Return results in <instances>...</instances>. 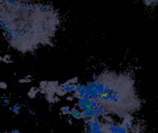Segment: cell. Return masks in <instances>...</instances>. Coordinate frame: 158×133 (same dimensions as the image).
<instances>
[{
	"label": "cell",
	"mask_w": 158,
	"mask_h": 133,
	"mask_svg": "<svg viewBox=\"0 0 158 133\" xmlns=\"http://www.w3.org/2000/svg\"><path fill=\"white\" fill-rule=\"evenodd\" d=\"M91 106H92L93 109L98 108V107H99V106H98V102L97 101H93V102H92V104H91Z\"/></svg>",
	"instance_id": "cell-8"
},
{
	"label": "cell",
	"mask_w": 158,
	"mask_h": 133,
	"mask_svg": "<svg viewBox=\"0 0 158 133\" xmlns=\"http://www.w3.org/2000/svg\"><path fill=\"white\" fill-rule=\"evenodd\" d=\"M73 98H74V97H73V96L67 97V100H68V101H72V100H73Z\"/></svg>",
	"instance_id": "cell-11"
},
{
	"label": "cell",
	"mask_w": 158,
	"mask_h": 133,
	"mask_svg": "<svg viewBox=\"0 0 158 133\" xmlns=\"http://www.w3.org/2000/svg\"><path fill=\"white\" fill-rule=\"evenodd\" d=\"M122 126L126 128L127 129H129L131 128V122L129 120H127V119H124L123 123H122Z\"/></svg>",
	"instance_id": "cell-4"
},
{
	"label": "cell",
	"mask_w": 158,
	"mask_h": 133,
	"mask_svg": "<svg viewBox=\"0 0 158 133\" xmlns=\"http://www.w3.org/2000/svg\"><path fill=\"white\" fill-rule=\"evenodd\" d=\"M71 117H73L74 118H76V119H81L82 118V114L80 112L78 109H71L70 110V114H69Z\"/></svg>",
	"instance_id": "cell-1"
},
{
	"label": "cell",
	"mask_w": 158,
	"mask_h": 133,
	"mask_svg": "<svg viewBox=\"0 0 158 133\" xmlns=\"http://www.w3.org/2000/svg\"><path fill=\"white\" fill-rule=\"evenodd\" d=\"M0 85H1V87H2L3 89H6V87H7V85H6L4 82H1V84H0Z\"/></svg>",
	"instance_id": "cell-10"
},
{
	"label": "cell",
	"mask_w": 158,
	"mask_h": 133,
	"mask_svg": "<svg viewBox=\"0 0 158 133\" xmlns=\"http://www.w3.org/2000/svg\"><path fill=\"white\" fill-rule=\"evenodd\" d=\"M11 133H20V131L17 130V129H16V130H12V132H11Z\"/></svg>",
	"instance_id": "cell-12"
},
{
	"label": "cell",
	"mask_w": 158,
	"mask_h": 133,
	"mask_svg": "<svg viewBox=\"0 0 158 133\" xmlns=\"http://www.w3.org/2000/svg\"><path fill=\"white\" fill-rule=\"evenodd\" d=\"M116 133H129V132H128V129L126 128H124L123 126H118V130H117Z\"/></svg>",
	"instance_id": "cell-6"
},
{
	"label": "cell",
	"mask_w": 158,
	"mask_h": 133,
	"mask_svg": "<svg viewBox=\"0 0 158 133\" xmlns=\"http://www.w3.org/2000/svg\"><path fill=\"white\" fill-rule=\"evenodd\" d=\"M9 99L8 98H7V99H4V101H3V104H4V105H7V104H9Z\"/></svg>",
	"instance_id": "cell-9"
},
{
	"label": "cell",
	"mask_w": 158,
	"mask_h": 133,
	"mask_svg": "<svg viewBox=\"0 0 158 133\" xmlns=\"http://www.w3.org/2000/svg\"><path fill=\"white\" fill-rule=\"evenodd\" d=\"M20 106L19 105V104H14L12 107H10V110H11L13 113L19 114V112H20Z\"/></svg>",
	"instance_id": "cell-5"
},
{
	"label": "cell",
	"mask_w": 158,
	"mask_h": 133,
	"mask_svg": "<svg viewBox=\"0 0 158 133\" xmlns=\"http://www.w3.org/2000/svg\"><path fill=\"white\" fill-rule=\"evenodd\" d=\"M61 111H62V113L64 115H68V114H70V110H69V107L68 106H64L61 108Z\"/></svg>",
	"instance_id": "cell-7"
},
{
	"label": "cell",
	"mask_w": 158,
	"mask_h": 133,
	"mask_svg": "<svg viewBox=\"0 0 158 133\" xmlns=\"http://www.w3.org/2000/svg\"><path fill=\"white\" fill-rule=\"evenodd\" d=\"M94 114H95V117H101V116L106 115V112L104 110V108L98 107V108L94 109Z\"/></svg>",
	"instance_id": "cell-3"
},
{
	"label": "cell",
	"mask_w": 158,
	"mask_h": 133,
	"mask_svg": "<svg viewBox=\"0 0 158 133\" xmlns=\"http://www.w3.org/2000/svg\"><path fill=\"white\" fill-rule=\"evenodd\" d=\"M118 126H116V125L111 124V123L107 124V126H106V129H107L109 133H116L117 130H118Z\"/></svg>",
	"instance_id": "cell-2"
}]
</instances>
